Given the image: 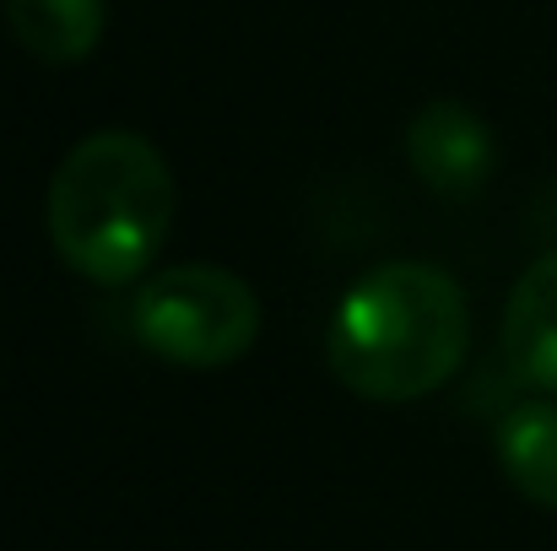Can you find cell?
<instances>
[{"label": "cell", "instance_id": "6da1fadb", "mask_svg": "<svg viewBox=\"0 0 557 551\" xmlns=\"http://www.w3.org/2000/svg\"><path fill=\"white\" fill-rule=\"evenodd\" d=\"M471 347L466 287L428 260H389L358 276L325 330V363L342 389L406 405L455 378Z\"/></svg>", "mask_w": 557, "mask_h": 551}, {"label": "cell", "instance_id": "7a4b0ae2", "mask_svg": "<svg viewBox=\"0 0 557 551\" xmlns=\"http://www.w3.org/2000/svg\"><path fill=\"white\" fill-rule=\"evenodd\" d=\"M174 211V168L136 130H98L76 141L44 195L54 254L92 287H141L158 271Z\"/></svg>", "mask_w": 557, "mask_h": 551}, {"label": "cell", "instance_id": "3957f363", "mask_svg": "<svg viewBox=\"0 0 557 551\" xmlns=\"http://www.w3.org/2000/svg\"><path fill=\"white\" fill-rule=\"evenodd\" d=\"M136 341L174 367H227L260 341V298L227 265H163L131 298Z\"/></svg>", "mask_w": 557, "mask_h": 551}, {"label": "cell", "instance_id": "277c9868", "mask_svg": "<svg viewBox=\"0 0 557 551\" xmlns=\"http://www.w3.org/2000/svg\"><path fill=\"white\" fill-rule=\"evenodd\" d=\"M406 163L433 195L466 200L493 179V163H498L493 125L460 98H433L406 125Z\"/></svg>", "mask_w": 557, "mask_h": 551}, {"label": "cell", "instance_id": "5b68a950", "mask_svg": "<svg viewBox=\"0 0 557 551\" xmlns=\"http://www.w3.org/2000/svg\"><path fill=\"white\" fill-rule=\"evenodd\" d=\"M504 363L525 389L557 395V254H542L504 303Z\"/></svg>", "mask_w": 557, "mask_h": 551}, {"label": "cell", "instance_id": "8992f818", "mask_svg": "<svg viewBox=\"0 0 557 551\" xmlns=\"http://www.w3.org/2000/svg\"><path fill=\"white\" fill-rule=\"evenodd\" d=\"M11 38L44 65H76L103 43L109 0H5Z\"/></svg>", "mask_w": 557, "mask_h": 551}, {"label": "cell", "instance_id": "52a82bcc", "mask_svg": "<svg viewBox=\"0 0 557 551\" xmlns=\"http://www.w3.org/2000/svg\"><path fill=\"white\" fill-rule=\"evenodd\" d=\"M498 465L520 498L557 514V405L525 400L498 422Z\"/></svg>", "mask_w": 557, "mask_h": 551}]
</instances>
